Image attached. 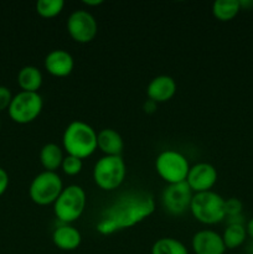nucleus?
Instances as JSON below:
<instances>
[{"mask_svg":"<svg viewBox=\"0 0 253 254\" xmlns=\"http://www.w3.org/2000/svg\"><path fill=\"white\" fill-rule=\"evenodd\" d=\"M155 200L148 191L130 190L119 195L98 216L96 231L109 236L130 228L153 215Z\"/></svg>","mask_w":253,"mask_h":254,"instance_id":"obj_1","label":"nucleus"},{"mask_svg":"<svg viewBox=\"0 0 253 254\" xmlns=\"http://www.w3.org/2000/svg\"><path fill=\"white\" fill-rule=\"evenodd\" d=\"M62 146L67 155L89 158L97 150V131L82 121L71 122L62 135Z\"/></svg>","mask_w":253,"mask_h":254,"instance_id":"obj_2","label":"nucleus"},{"mask_svg":"<svg viewBox=\"0 0 253 254\" xmlns=\"http://www.w3.org/2000/svg\"><path fill=\"white\" fill-rule=\"evenodd\" d=\"M190 212L196 221L203 225L212 226L226 218L225 198L215 191L193 193Z\"/></svg>","mask_w":253,"mask_h":254,"instance_id":"obj_3","label":"nucleus"},{"mask_svg":"<svg viewBox=\"0 0 253 254\" xmlns=\"http://www.w3.org/2000/svg\"><path fill=\"white\" fill-rule=\"evenodd\" d=\"M87 205L86 191L78 185H68L54 203V213L57 220L64 225L76 222L84 212Z\"/></svg>","mask_w":253,"mask_h":254,"instance_id":"obj_4","label":"nucleus"},{"mask_svg":"<svg viewBox=\"0 0 253 254\" xmlns=\"http://www.w3.org/2000/svg\"><path fill=\"white\" fill-rule=\"evenodd\" d=\"M126 175V161L122 156H102L93 168L94 184L103 191H114Z\"/></svg>","mask_w":253,"mask_h":254,"instance_id":"obj_5","label":"nucleus"},{"mask_svg":"<svg viewBox=\"0 0 253 254\" xmlns=\"http://www.w3.org/2000/svg\"><path fill=\"white\" fill-rule=\"evenodd\" d=\"M155 170L161 180L168 185L186 181L190 164L186 156L174 149L161 151L155 159Z\"/></svg>","mask_w":253,"mask_h":254,"instance_id":"obj_6","label":"nucleus"},{"mask_svg":"<svg viewBox=\"0 0 253 254\" xmlns=\"http://www.w3.org/2000/svg\"><path fill=\"white\" fill-rule=\"evenodd\" d=\"M63 190V183L57 173L42 171L32 179L29 188V196L39 206L54 205Z\"/></svg>","mask_w":253,"mask_h":254,"instance_id":"obj_7","label":"nucleus"},{"mask_svg":"<svg viewBox=\"0 0 253 254\" xmlns=\"http://www.w3.org/2000/svg\"><path fill=\"white\" fill-rule=\"evenodd\" d=\"M44 108V99L35 92H19L12 97L7 113L12 122L29 124L39 118Z\"/></svg>","mask_w":253,"mask_h":254,"instance_id":"obj_8","label":"nucleus"},{"mask_svg":"<svg viewBox=\"0 0 253 254\" xmlns=\"http://www.w3.org/2000/svg\"><path fill=\"white\" fill-rule=\"evenodd\" d=\"M67 32L73 41L88 44L98 32V24L93 15L87 10H76L67 19Z\"/></svg>","mask_w":253,"mask_h":254,"instance_id":"obj_9","label":"nucleus"},{"mask_svg":"<svg viewBox=\"0 0 253 254\" xmlns=\"http://www.w3.org/2000/svg\"><path fill=\"white\" fill-rule=\"evenodd\" d=\"M193 192L186 181L180 184L166 185L161 192V205L164 210L173 216L184 215L186 211H190L191 200Z\"/></svg>","mask_w":253,"mask_h":254,"instance_id":"obj_10","label":"nucleus"},{"mask_svg":"<svg viewBox=\"0 0 253 254\" xmlns=\"http://www.w3.org/2000/svg\"><path fill=\"white\" fill-rule=\"evenodd\" d=\"M217 170L210 163H197L190 166L186 184L193 193L206 192L212 190L217 183Z\"/></svg>","mask_w":253,"mask_h":254,"instance_id":"obj_11","label":"nucleus"},{"mask_svg":"<svg viewBox=\"0 0 253 254\" xmlns=\"http://www.w3.org/2000/svg\"><path fill=\"white\" fill-rule=\"evenodd\" d=\"M191 248L195 254H225L226 252L222 236L212 230L196 232L191 240Z\"/></svg>","mask_w":253,"mask_h":254,"instance_id":"obj_12","label":"nucleus"},{"mask_svg":"<svg viewBox=\"0 0 253 254\" xmlns=\"http://www.w3.org/2000/svg\"><path fill=\"white\" fill-rule=\"evenodd\" d=\"M45 69L54 77H67L74 68V60L64 50H52L46 55L44 61Z\"/></svg>","mask_w":253,"mask_h":254,"instance_id":"obj_13","label":"nucleus"},{"mask_svg":"<svg viewBox=\"0 0 253 254\" xmlns=\"http://www.w3.org/2000/svg\"><path fill=\"white\" fill-rule=\"evenodd\" d=\"M176 89H178V86L173 77L168 74H160V76L154 77L149 82L146 87V96L156 104L164 103V102L170 101L175 96Z\"/></svg>","mask_w":253,"mask_h":254,"instance_id":"obj_14","label":"nucleus"},{"mask_svg":"<svg viewBox=\"0 0 253 254\" xmlns=\"http://www.w3.org/2000/svg\"><path fill=\"white\" fill-rule=\"evenodd\" d=\"M97 148L106 156H122L124 140L117 130L104 128L97 133Z\"/></svg>","mask_w":253,"mask_h":254,"instance_id":"obj_15","label":"nucleus"},{"mask_svg":"<svg viewBox=\"0 0 253 254\" xmlns=\"http://www.w3.org/2000/svg\"><path fill=\"white\" fill-rule=\"evenodd\" d=\"M52 242L61 251H74L79 247L82 242L81 232L71 225H64L56 227L52 233Z\"/></svg>","mask_w":253,"mask_h":254,"instance_id":"obj_16","label":"nucleus"},{"mask_svg":"<svg viewBox=\"0 0 253 254\" xmlns=\"http://www.w3.org/2000/svg\"><path fill=\"white\" fill-rule=\"evenodd\" d=\"M63 153L61 146L55 143H47L40 150V163L45 171H52L56 173L61 169L62 161H63Z\"/></svg>","mask_w":253,"mask_h":254,"instance_id":"obj_17","label":"nucleus"},{"mask_svg":"<svg viewBox=\"0 0 253 254\" xmlns=\"http://www.w3.org/2000/svg\"><path fill=\"white\" fill-rule=\"evenodd\" d=\"M42 77L41 71L35 66H25L17 73V84L21 88L22 92H35L39 93V89L41 88Z\"/></svg>","mask_w":253,"mask_h":254,"instance_id":"obj_18","label":"nucleus"},{"mask_svg":"<svg viewBox=\"0 0 253 254\" xmlns=\"http://www.w3.org/2000/svg\"><path fill=\"white\" fill-rule=\"evenodd\" d=\"M240 0H217L212 4V15L220 21H231L241 11Z\"/></svg>","mask_w":253,"mask_h":254,"instance_id":"obj_19","label":"nucleus"},{"mask_svg":"<svg viewBox=\"0 0 253 254\" xmlns=\"http://www.w3.org/2000/svg\"><path fill=\"white\" fill-rule=\"evenodd\" d=\"M221 236H222L226 250H236L246 242V238H247L246 226L241 223H228Z\"/></svg>","mask_w":253,"mask_h":254,"instance_id":"obj_20","label":"nucleus"},{"mask_svg":"<svg viewBox=\"0 0 253 254\" xmlns=\"http://www.w3.org/2000/svg\"><path fill=\"white\" fill-rule=\"evenodd\" d=\"M151 254H189V250L176 238H159L151 247Z\"/></svg>","mask_w":253,"mask_h":254,"instance_id":"obj_21","label":"nucleus"},{"mask_svg":"<svg viewBox=\"0 0 253 254\" xmlns=\"http://www.w3.org/2000/svg\"><path fill=\"white\" fill-rule=\"evenodd\" d=\"M63 0H39L36 2V12L44 19H52L62 12Z\"/></svg>","mask_w":253,"mask_h":254,"instance_id":"obj_22","label":"nucleus"},{"mask_svg":"<svg viewBox=\"0 0 253 254\" xmlns=\"http://www.w3.org/2000/svg\"><path fill=\"white\" fill-rule=\"evenodd\" d=\"M61 169L67 176H76L83 169V161H82V159L76 158V156L66 155L63 158V161H62Z\"/></svg>","mask_w":253,"mask_h":254,"instance_id":"obj_23","label":"nucleus"},{"mask_svg":"<svg viewBox=\"0 0 253 254\" xmlns=\"http://www.w3.org/2000/svg\"><path fill=\"white\" fill-rule=\"evenodd\" d=\"M243 203L240 198L231 197L225 200V212L226 217H236V216L242 215Z\"/></svg>","mask_w":253,"mask_h":254,"instance_id":"obj_24","label":"nucleus"},{"mask_svg":"<svg viewBox=\"0 0 253 254\" xmlns=\"http://www.w3.org/2000/svg\"><path fill=\"white\" fill-rule=\"evenodd\" d=\"M12 94L10 89L5 86H0V112L9 109L10 103L12 101Z\"/></svg>","mask_w":253,"mask_h":254,"instance_id":"obj_25","label":"nucleus"},{"mask_svg":"<svg viewBox=\"0 0 253 254\" xmlns=\"http://www.w3.org/2000/svg\"><path fill=\"white\" fill-rule=\"evenodd\" d=\"M7 186H9V175L4 169L0 168V196L4 195L5 191L7 190Z\"/></svg>","mask_w":253,"mask_h":254,"instance_id":"obj_26","label":"nucleus"},{"mask_svg":"<svg viewBox=\"0 0 253 254\" xmlns=\"http://www.w3.org/2000/svg\"><path fill=\"white\" fill-rule=\"evenodd\" d=\"M156 106H158V104H156L155 102H153V101H150V99H148V101H146L145 103H144L143 109H144V112H145V113L151 114V113H154V112L156 111Z\"/></svg>","mask_w":253,"mask_h":254,"instance_id":"obj_27","label":"nucleus"},{"mask_svg":"<svg viewBox=\"0 0 253 254\" xmlns=\"http://www.w3.org/2000/svg\"><path fill=\"white\" fill-rule=\"evenodd\" d=\"M246 232H247V237L253 241V217L246 223Z\"/></svg>","mask_w":253,"mask_h":254,"instance_id":"obj_28","label":"nucleus"},{"mask_svg":"<svg viewBox=\"0 0 253 254\" xmlns=\"http://www.w3.org/2000/svg\"><path fill=\"white\" fill-rule=\"evenodd\" d=\"M83 4L87 6H98L103 4V0H83Z\"/></svg>","mask_w":253,"mask_h":254,"instance_id":"obj_29","label":"nucleus"}]
</instances>
